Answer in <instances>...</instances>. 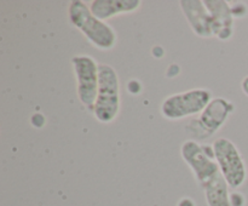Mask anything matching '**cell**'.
I'll return each instance as SVG.
<instances>
[{
  "label": "cell",
  "instance_id": "cell-1",
  "mask_svg": "<svg viewBox=\"0 0 248 206\" xmlns=\"http://www.w3.org/2000/svg\"><path fill=\"white\" fill-rule=\"evenodd\" d=\"M68 16L73 26L80 29L94 48L107 51L115 46L118 40L115 31L107 22L97 18L84 1H70L68 6Z\"/></svg>",
  "mask_w": 248,
  "mask_h": 206
},
{
  "label": "cell",
  "instance_id": "cell-2",
  "mask_svg": "<svg viewBox=\"0 0 248 206\" xmlns=\"http://www.w3.org/2000/svg\"><path fill=\"white\" fill-rule=\"evenodd\" d=\"M120 80L111 65L99 64V84L93 115L99 123L109 124L115 120L120 111Z\"/></svg>",
  "mask_w": 248,
  "mask_h": 206
},
{
  "label": "cell",
  "instance_id": "cell-3",
  "mask_svg": "<svg viewBox=\"0 0 248 206\" xmlns=\"http://www.w3.org/2000/svg\"><path fill=\"white\" fill-rule=\"evenodd\" d=\"M212 101V94L207 89H191L171 95L162 101L160 111L169 120H181L201 114Z\"/></svg>",
  "mask_w": 248,
  "mask_h": 206
},
{
  "label": "cell",
  "instance_id": "cell-4",
  "mask_svg": "<svg viewBox=\"0 0 248 206\" xmlns=\"http://www.w3.org/2000/svg\"><path fill=\"white\" fill-rule=\"evenodd\" d=\"M216 161L230 188L237 189L247 178V166L236 145L228 138H218L212 144Z\"/></svg>",
  "mask_w": 248,
  "mask_h": 206
},
{
  "label": "cell",
  "instance_id": "cell-5",
  "mask_svg": "<svg viewBox=\"0 0 248 206\" xmlns=\"http://www.w3.org/2000/svg\"><path fill=\"white\" fill-rule=\"evenodd\" d=\"M77 78V92L80 102L93 111L99 84V64L87 55H77L72 58Z\"/></svg>",
  "mask_w": 248,
  "mask_h": 206
},
{
  "label": "cell",
  "instance_id": "cell-6",
  "mask_svg": "<svg viewBox=\"0 0 248 206\" xmlns=\"http://www.w3.org/2000/svg\"><path fill=\"white\" fill-rule=\"evenodd\" d=\"M234 109L235 106L232 102L222 97L213 98L201 113L200 118L190 121L186 130L199 140L210 137L224 125Z\"/></svg>",
  "mask_w": 248,
  "mask_h": 206
},
{
  "label": "cell",
  "instance_id": "cell-7",
  "mask_svg": "<svg viewBox=\"0 0 248 206\" xmlns=\"http://www.w3.org/2000/svg\"><path fill=\"white\" fill-rule=\"evenodd\" d=\"M181 154L201 186L220 172L216 161L213 147L202 145L196 141L189 140L182 144Z\"/></svg>",
  "mask_w": 248,
  "mask_h": 206
},
{
  "label": "cell",
  "instance_id": "cell-8",
  "mask_svg": "<svg viewBox=\"0 0 248 206\" xmlns=\"http://www.w3.org/2000/svg\"><path fill=\"white\" fill-rule=\"evenodd\" d=\"M179 5L189 26L196 35L200 38L213 36L212 18L205 2L201 0H182Z\"/></svg>",
  "mask_w": 248,
  "mask_h": 206
},
{
  "label": "cell",
  "instance_id": "cell-9",
  "mask_svg": "<svg viewBox=\"0 0 248 206\" xmlns=\"http://www.w3.org/2000/svg\"><path fill=\"white\" fill-rule=\"evenodd\" d=\"M212 18L213 35L219 40H229L234 34V15L232 6L225 0H205Z\"/></svg>",
  "mask_w": 248,
  "mask_h": 206
},
{
  "label": "cell",
  "instance_id": "cell-10",
  "mask_svg": "<svg viewBox=\"0 0 248 206\" xmlns=\"http://www.w3.org/2000/svg\"><path fill=\"white\" fill-rule=\"evenodd\" d=\"M142 5L140 0H92L89 4L92 14L106 22L118 15L132 14Z\"/></svg>",
  "mask_w": 248,
  "mask_h": 206
},
{
  "label": "cell",
  "instance_id": "cell-11",
  "mask_svg": "<svg viewBox=\"0 0 248 206\" xmlns=\"http://www.w3.org/2000/svg\"><path fill=\"white\" fill-rule=\"evenodd\" d=\"M206 201L208 206H232L229 194V184L222 172L202 184Z\"/></svg>",
  "mask_w": 248,
  "mask_h": 206
},
{
  "label": "cell",
  "instance_id": "cell-12",
  "mask_svg": "<svg viewBox=\"0 0 248 206\" xmlns=\"http://www.w3.org/2000/svg\"><path fill=\"white\" fill-rule=\"evenodd\" d=\"M230 200H232V206H244V196L241 194L234 193L230 195Z\"/></svg>",
  "mask_w": 248,
  "mask_h": 206
},
{
  "label": "cell",
  "instance_id": "cell-13",
  "mask_svg": "<svg viewBox=\"0 0 248 206\" xmlns=\"http://www.w3.org/2000/svg\"><path fill=\"white\" fill-rule=\"evenodd\" d=\"M241 89H242V91H244V94L248 97V75H247V77H245L244 79H242Z\"/></svg>",
  "mask_w": 248,
  "mask_h": 206
},
{
  "label": "cell",
  "instance_id": "cell-14",
  "mask_svg": "<svg viewBox=\"0 0 248 206\" xmlns=\"http://www.w3.org/2000/svg\"><path fill=\"white\" fill-rule=\"evenodd\" d=\"M178 206H195V203H194L191 199L186 198V199H182V200L179 201Z\"/></svg>",
  "mask_w": 248,
  "mask_h": 206
}]
</instances>
